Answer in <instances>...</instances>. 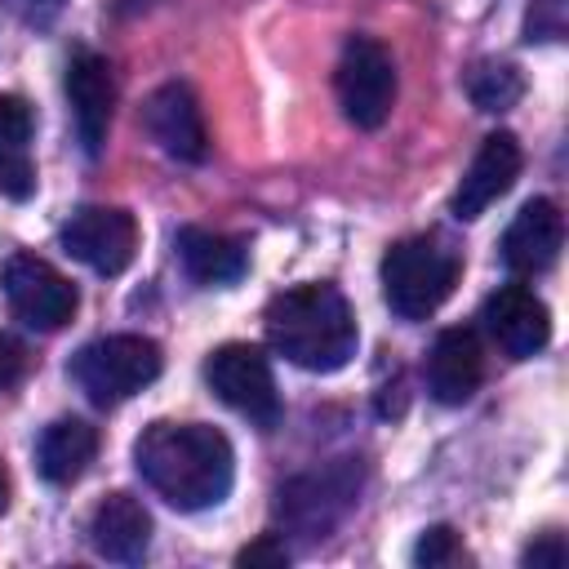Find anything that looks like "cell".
Listing matches in <instances>:
<instances>
[{"label": "cell", "instance_id": "14", "mask_svg": "<svg viewBox=\"0 0 569 569\" xmlns=\"http://www.w3.org/2000/svg\"><path fill=\"white\" fill-rule=\"evenodd\" d=\"M480 378H485V347H480L476 329H467V325L445 329L427 356V391L440 405H467L476 396Z\"/></svg>", "mask_w": 569, "mask_h": 569}, {"label": "cell", "instance_id": "9", "mask_svg": "<svg viewBox=\"0 0 569 569\" xmlns=\"http://www.w3.org/2000/svg\"><path fill=\"white\" fill-rule=\"evenodd\" d=\"M67 102H71V124L80 138V151L93 160L107 147L111 133V107H116V80L111 62L93 49H76L67 62Z\"/></svg>", "mask_w": 569, "mask_h": 569}, {"label": "cell", "instance_id": "23", "mask_svg": "<svg viewBox=\"0 0 569 569\" xmlns=\"http://www.w3.org/2000/svg\"><path fill=\"white\" fill-rule=\"evenodd\" d=\"M565 556H569V551H565V538H560V533H542L538 542L525 547V565H529V569H560Z\"/></svg>", "mask_w": 569, "mask_h": 569}, {"label": "cell", "instance_id": "1", "mask_svg": "<svg viewBox=\"0 0 569 569\" xmlns=\"http://www.w3.org/2000/svg\"><path fill=\"white\" fill-rule=\"evenodd\" d=\"M133 467L178 511H209L231 493L236 453L209 422H151L133 440Z\"/></svg>", "mask_w": 569, "mask_h": 569}, {"label": "cell", "instance_id": "11", "mask_svg": "<svg viewBox=\"0 0 569 569\" xmlns=\"http://www.w3.org/2000/svg\"><path fill=\"white\" fill-rule=\"evenodd\" d=\"M480 320L511 360H529L551 342V311L529 284H502L498 293H489Z\"/></svg>", "mask_w": 569, "mask_h": 569}, {"label": "cell", "instance_id": "21", "mask_svg": "<svg viewBox=\"0 0 569 569\" xmlns=\"http://www.w3.org/2000/svg\"><path fill=\"white\" fill-rule=\"evenodd\" d=\"M458 556H462V547H458V538H453L449 525H431V529H422V538H418V547H413V565H427V569H436V565H453Z\"/></svg>", "mask_w": 569, "mask_h": 569}, {"label": "cell", "instance_id": "25", "mask_svg": "<svg viewBox=\"0 0 569 569\" xmlns=\"http://www.w3.org/2000/svg\"><path fill=\"white\" fill-rule=\"evenodd\" d=\"M9 507V480H4V467H0V511Z\"/></svg>", "mask_w": 569, "mask_h": 569}, {"label": "cell", "instance_id": "2", "mask_svg": "<svg viewBox=\"0 0 569 569\" xmlns=\"http://www.w3.org/2000/svg\"><path fill=\"white\" fill-rule=\"evenodd\" d=\"M267 342L307 373H338L360 347L356 311L333 284H298L267 302Z\"/></svg>", "mask_w": 569, "mask_h": 569}, {"label": "cell", "instance_id": "18", "mask_svg": "<svg viewBox=\"0 0 569 569\" xmlns=\"http://www.w3.org/2000/svg\"><path fill=\"white\" fill-rule=\"evenodd\" d=\"M98 453V431L84 422V418H58L40 431V445H36V467L49 485H71L89 471Z\"/></svg>", "mask_w": 569, "mask_h": 569}, {"label": "cell", "instance_id": "19", "mask_svg": "<svg viewBox=\"0 0 569 569\" xmlns=\"http://www.w3.org/2000/svg\"><path fill=\"white\" fill-rule=\"evenodd\" d=\"M347 502H351V485L338 480L333 471H329V476H302V480H293V485L280 489V511H284V520L298 525L307 538L325 533V529L338 520V511H342Z\"/></svg>", "mask_w": 569, "mask_h": 569}, {"label": "cell", "instance_id": "12", "mask_svg": "<svg viewBox=\"0 0 569 569\" xmlns=\"http://www.w3.org/2000/svg\"><path fill=\"white\" fill-rule=\"evenodd\" d=\"M516 178H520V142L511 133H489L453 191V218H462V222L480 218L498 196L511 191Z\"/></svg>", "mask_w": 569, "mask_h": 569}, {"label": "cell", "instance_id": "17", "mask_svg": "<svg viewBox=\"0 0 569 569\" xmlns=\"http://www.w3.org/2000/svg\"><path fill=\"white\" fill-rule=\"evenodd\" d=\"M178 262L182 271L196 280V284H236L244 271H249V253L240 240L231 236H218V231H204V227H182L178 240Z\"/></svg>", "mask_w": 569, "mask_h": 569}, {"label": "cell", "instance_id": "6", "mask_svg": "<svg viewBox=\"0 0 569 569\" xmlns=\"http://www.w3.org/2000/svg\"><path fill=\"white\" fill-rule=\"evenodd\" d=\"M204 382L240 418H249L258 427H276V418H280L276 378H271L267 356L253 342H227V347H218L204 360Z\"/></svg>", "mask_w": 569, "mask_h": 569}, {"label": "cell", "instance_id": "5", "mask_svg": "<svg viewBox=\"0 0 569 569\" xmlns=\"http://www.w3.org/2000/svg\"><path fill=\"white\" fill-rule=\"evenodd\" d=\"M333 84L342 116L356 129H378L396 102V62L373 36H347Z\"/></svg>", "mask_w": 569, "mask_h": 569}, {"label": "cell", "instance_id": "13", "mask_svg": "<svg viewBox=\"0 0 569 569\" xmlns=\"http://www.w3.org/2000/svg\"><path fill=\"white\" fill-rule=\"evenodd\" d=\"M560 240H565V218H560V204L556 200H525L520 213L511 218V227L502 231V262L516 271V276H538L556 262L560 253Z\"/></svg>", "mask_w": 569, "mask_h": 569}, {"label": "cell", "instance_id": "20", "mask_svg": "<svg viewBox=\"0 0 569 569\" xmlns=\"http://www.w3.org/2000/svg\"><path fill=\"white\" fill-rule=\"evenodd\" d=\"M462 89H467V98L476 102V111H507V107L520 102L525 80H520V71H516L511 62H476V67L467 71Z\"/></svg>", "mask_w": 569, "mask_h": 569}, {"label": "cell", "instance_id": "7", "mask_svg": "<svg viewBox=\"0 0 569 569\" xmlns=\"http://www.w3.org/2000/svg\"><path fill=\"white\" fill-rule=\"evenodd\" d=\"M0 289H4V298H9V311H13L22 325L44 329V333L62 329V325L76 316V307H80L76 284H71L58 267H49L44 258H36V253H13V258H4V267H0Z\"/></svg>", "mask_w": 569, "mask_h": 569}, {"label": "cell", "instance_id": "24", "mask_svg": "<svg viewBox=\"0 0 569 569\" xmlns=\"http://www.w3.org/2000/svg\"><path fill=\"white\" fill-rule=\"evenodd\" d=\"M22 369H27V351H22V342L9 338V333H0V391L13 387V382L22 378Z\"/></svg>", "mask_w": 569, "mask_h": 569}, {"label": "cell", "instance_id": "15", "mask_svg": "<svg viewBox=\"0 0 569 569\" xmlns=\"http://www.w3.org/2000/svg\"><path fill=\"white\" fill-rule=\"evenodd\" d=\"M89 542H93V551L102 560L138 565L147 556V547H151V516H147V507L133 493H124V489L107 493L93 507V516H89Z\"/></svg>", "mask_w": 569, "mask_h": 569}, {"label": "cell", "instance_id": "10", "mask_svg": "<svg viewBox=\"0 0 569 569\" xmlns=\"http://www.w3.org/2000/svg\"><path fill=\"white\" fill-rule=\"evenodd\" d=\"M142 129L164 156H173L182 164H200L209 156V129H204L200 102H196L191 84H182V80L160 84L142 102Z\"/></svg>", "mask_w": 569, "mask_h": 569}, {"label": "cell", "instance_id": "22", "mask_svg": "<svg viewBox=\"0 0 569 569\" xmlns=\"http://www.w3.org/2000/svg\"><path fill=\"white\" fill-rule=\"evenodd\" d=\"M236 565H267V569H280V565H289V551H284V542H276L271 533H262L258 542H249L240 556H236Z\"/></svg>", "mask_w": 569, "mask_h": 569}, {"label": "cell", "instance_id": "3", "mask_svg": "<svg viewBox=\"0 0 569 569\" xmlns=\"http://www.w3.org/2000/svg\"><path fill=\"white\" fill-rule=\"evenodd\" d=\"M458 253L436 236L396 240L382 253V298L400 320H427L458 284Z\"/></svg>", "mask_w": 569, "mask_h": 569}, {"label": "cell", "instance_id": "16", "mask_svg": "<svg viewBox=\"0 0 569 569\" xmlns=\"http://www.w3.org/2000/svg\"><path fill=\"white\" fill-rule=\"evenodd\" d=\"M36 116L27 98L0 93V191L9 200H27L36 191V160H31Z\"/></svg>", "mask_w": 569, "mask_h": 569}, {"label": "cell", "instance_id": "4", "mask_svg": "<svg viewBox=\"0 0 569 569\" xmlns=\"http://www.w3.org/2000/svg\"><path fill=\"white\" fill-rule=\"evenodd\" d=\"M67 378L93 400V405H120L129 396H138L142 387H151L160 378V347L142 333H107L84 342L71 365Z\"/></svg>", "mask_w": 569, "mask_h": 569}, {"label": "cell", "instance_id": "8", "mask_svg": "<svg viewBox=\"0 0 569 569\" xmlns=\"http://www.w3.org/2000/svg\"><path fill=\"white\" fill-rule=\"evenodd\" d=\"M62 249L98 276H120L138 249V222L116 204H84L62 222Z\"/></svg>", "mask_w": 569, "mask_h": 569}]
</instances>
